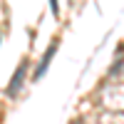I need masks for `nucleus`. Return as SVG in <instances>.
I'll use <instances>...</instances> for the list:
<instances>
[{"instance_id": "nucleus-1", "label": "nucleus", "mask_w": 124, "mask_h": 124, "mask_svg": "<svg viewBox=\"0 0 124 124\" xmlns=\"http://www.w3.org/2000/svg\"><path fill=\"white\" fill-rule=\"evenodd\" d=\"M102 102H104L107 109H124V85H114V87H107L104 94H102Z\"/></svg>"}, {"instance_id": "nucleus-2", "label": "nucleus", "mask_w": 124, "mask_h": 124, "mask_svg": "<svg viewBox=\"0 0 124 124\" xmlns=\"http://www.w3.org/2000/svg\"><path fill=\"white\" fill-rule=\"evenodd\" d=\"M27 67H30V62L23 60L17 65V70L13 72V77H10V85H8V97H17V92L23 89L25 85V77H27Z\"/></svg>"}, {"instance_id": "nucleus-3", "label": "nucleus", "mask_w": 124, "mask_h": 124, "mask_svg": "<svg viewBox=\"0 0 124 124\" xmlns=\"http://www.w3.org/2000/svg\"><path fill=\"white\" fill-rule=\"evenodd\" d=\"M55 52H57V40H52V42H50V47L45 50V55L40 57L37 67H35V72H32V79H40V77H45V75H47V70H50V62H52Z\"/></svg>"}, {"instance_id": "nucleus-4", "label": "nucleus", "mask_w": 124, "mask_h": 124, "mask_svg": "<svg viewBox=\"0 0 124 124\" xmlns=\"http://www.w3.org/2000/svg\"><path fill=\"white\" fill-rule=\"evenodd\" d=\"M102 124H124V114H102Z\"/></svg>"}, {"instance_id": "nucleus-5", "label": "nucleus", "mask_w": 124, "mask_h": 124, "mask_svg": "<svg viewBox=\"0 0 124 124\" xmlns=\"http://www.w3.org/2000/svg\"><path fill=\"white\" fill-rule=\"evenodd\" d=\"M50 10H52V15H55V17L60 15V3H57V0H50Z\"/></svg>"}, {"instance_id": "nucleus-6", "label": "nucleus", "mask_w": 124, "mask_h": 124, "mask_svg": "<svg viewBox=\"0 0 124 124\" xmlns=\"http://www.w3.org/2000/svg\"><path fill=\"white\" fill-rule=\"evenodd\" d=\"M0 42H3V40H0Z\"/></svg>"}]
</instances>
